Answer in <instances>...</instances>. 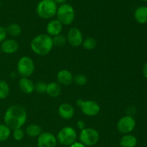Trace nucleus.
<instances>
[{
    "label": "nucleus",
    "mask_w": 147,
    "mask_h": 147,
    "mask_svg": "<svg viewBox=\"0 0 147 147\" xmlns=\"http://www.w3.org/2000/svg\"><path fill=\"white\" fill-rule=\"evenodd\" d=\"M11 135V129L4 123H0V142L7 141Z\"/></svg>",
    "instance_id": "obj_24"
},
{
    "label": "nucleus",
    "mask_w": 147,
    "mask_h": 147,
    "mask_svg": "<svg viewBox=\"0 0 147 147\" xmlns=\"http://www.w3.org/2000/svg\"><path fill=\"white\" fill-rule=\"evenodd\" d=\"M136 120L133 116L126 115L118 121L116 129L122 134H129L134 130L136 127Z\"/></svg>",
    "instance_id": "obj_9"
},
{
    "label": "nucleus",
    "mask_w": 147,
    "mask_h": 147,
    "mask_svg": "<svg viewBox=\"0 0 147 147\" xmlns=\"http://www.w3.org/2000/svg\"><path fill=\"white\" fill-rule=\"evenodd\" d=\"M17 73L22 78H29L35 70V65L32 59L29 56H22L19 59L17 65Z\"/></svg>",
    "instance_id": "obj_5"
},
{
    "label": "nucleus",
    "mask_w": 147,
    "mask_h": 147,
    "mask_svg": "<svg viewBox=\"0 0 147 147\" xmlns=\"http://www.w3.org/2000/svg\"><path fill=\"white\" fill-rule=\"evenodd\" d=\"M100 134L96 129L93 128L86 127L80 131L79 134V140L86 146H93L98 142Z\"/></svg>",
    "instance_id": "obj_8"
},
{
    "label": "nucleus",
    "mask_w": 147,
    "mask_h": 147,
    "mask_svg": "<svg viewBox=\"0 0 147 147\" xmlns=\"http://www.w3.org/2000/svg\"><path fill=\"white\" fill-rule=\"evenodd\" d=\"M134 18L139 24L147 23V7L144 6L138 7L134 11Z\"/></svg>",
    "instance_id": "obj_19"
},
{
    "label": "nucleus",
    "mask_w": 147,
    "mask_h": 147,
    "mask_svg": "<svg viewBox=\"0 0 147 147\" xmlns=\"http://www.w3.org/2000/svg\"><path fill=\"white\" fill-rule=\"evenodd\" d=\"M57 6L53 0H41L36 8L37 15L44 20H50L56 16Z\"/></svg>",
    "instance_id": "obj_3"
},
{
    "label": "nucleus",
    "mask_w": 147,
    "mask_h": 147,
    "mask_svg": "<svg viewBox=\"0 0 147 147\" xmlns=\"http://www.w3.org/2000/svg\"><path fill=\"white\" fill-rule=\"evenodd\" d=\"M56 138L57 142L60 144L70 146L76 142L78 134L74 128L71 126H65L59 131Z\"/></svg>",
    "instance_id": "obj_7"
},
{
    "label": "nucleus",
    "mask_w": 147,
    "mask_h": 147,
    "mask_svg": "<svg viewBox=\"0 0 147 147\" xmlns=\"http://www.w3.org/2000/svg\"><path fill=\"white\" fill-rule=\"evenodd\" d=\"M53 1H54L56 4H63L66 2V1H67V0H53Z\"/></svg>",
    "instance_id": "obj_33"
},
{
    "label": "nucleus",
    "mask_w": 147,
    "mask_h": 147,
    "mask_svg": "<svg viewBox=\"0 0 147 147\" xmlns=\"http://www.w3.org/2000/svg\"><path fill=\"white\" fill-rule=\"evenodd\" d=\"M53 47V37L44 33L35 36L30 42L31 50L39 56L48 55L52 51Z\"/></svg>",
    "instance_id": "obj_2"
},
{
    "label": "nucleus",
    "mask_w": 147,
    "mask_h": 147,
    "mask_svg": "<svg viewBox=\"0 0 147 147\" xmlns=\"http://www.w3.org/2000/svg\"><path fill=\"white\" fill-rule=\"evenodd\" d=\"M47 83L43 81H39L34 84V91L37 92L40 94L46 93V89H47Z\"/></svg>",
    "instance_id": "obj_27"
},
{
    "label": "nucleus",
    "mask_w": 147,
    "mask_h": 147,
    "mask_svg": "<svg viewBox=\"0 0 147 147\" xmlns=\"http://www.w3.org/2000/svg\"><path fill=\"white\" fill-rule=\"evenodd\" d=\"M66 38L67 42L73 47H78L81 46L84 40L83 33L78 27H71L67 32Z\"/></svg>",
    "instance_id": "obj_10"
},
{
    "label": "nucleus",
    "mask_w": 147,
    "mask_h": 147,
    "mask_svg": "<svg viewBox=\"0 0 147 147\" xmlns=\"http://www.w3.org/2000/svg\"><path fill=\"white\" fill-rule=\"evenodd\" d=\"M27 119V111L22 106L18 104L10 106L4 115V124L12 131L21 129L25 124Z\"/></svg>",
    "instance_id": "obj_1"
},
{
    "label": "nucleus",
    "mask_w": 147,
    "mask_h": 147,
    "mask_svg": "<svg viewBox=\"0 0 147 147\" xmlns=\"http://www.w3.org/2000/svg\"><path fill=\"white\" fill-rule=\"evenodd\" d=\"M19 88L24 94H31L34 91V83L29 78H21L19 80Z\"/></svg>",
    "instance_id": "obj_16"
},
{
    "label": "nucleus",
    "mask_w": 147,
    "mask_h": 147,
    "mask_svg": "<svg viewBox=\"0 0 147 147\" xmlns=\"http://www.w3.org/2000/svg\"><path fill=\"white\" fill-rule=\"evenodd\" d=\"M57 144V138L50 132H42L37 137V147H56Z\"/></svg>",
    "instance_id": "obj_11"
},
{
    "label": "nucleus",
    "mask_w": 147,
    "mask_h": 147,
    "mask_svg": "<svg viewBox=\"0 0 147 147\" xmlns=\"http://www.w3.org/2000/svg\"><path fill=\"white\" fill-rule=\"evenodd\" d=\"M12 136L14 140L17 141V142H20V141H22L24 139V131L22 129V128L21 129H14V130H13Z\"/></svg>",
    "instance_id": "obj_28"
},
{
    "label": "nucleus",
    "mask_w": 147,
    "mask_h": 147,
    "mask_svg": "<svg viewBox=\"0 0 147 147\" xmlns=\"http://www.w3.org/2000/svg\"><path fill=\"white\" fill-rule=\"evenodd\" d=\"M25 133L30 137L35 138L38 137L42 133V130L40 125L37 123H30L26 127Z\"/></svg>",
    "instance_id": "obj_20"
},
{
    "label": "nucleus",
    "mask_w": 147,
    "mask_h": 147,
    "mask_svg": "<svg viewBox=\"0 0 147 147\" xmlns=\"http://www.w3.org/2000/svg\"><path fill=\"white\" fill-rule=\"evenodd\" d=\"M53 45L56 47H63L67 43V38L65 36L63 35L62 34H58L55 37H53Z\"/></svg>",
    "instance_id": "obj_25"
},
{
    "label": "nucleus",
    "mask_w": 147,
    "mask_h": 147,
    "mask_svg": "<svg viewBox=\"0 0 147 147\" xmlns=\"http://www.w3.org/2000/svg\"><path fill=\"white\" fill-rule=\"evenodd\" d=\"M142 72H143V75L145 78L147 79V62L145 63V64L144 65L143 69H142Z\"/></svg>",
    "instance_id": "obj_31"
},
{
    "label": "nucleus",
    "mask_w": 147,
    "mask_h": 147,
    "mask_svg": "<svg viewBox=\"0 0 147 147\" xmlns=\"http://www.w3.org/2000/svg\"><path fill=\"white\" fill-rule=\"evenodd\" d=\"M73 83L78 86H84L87 84L88 78L86 76L83 74H78L74 76Z\"/></svg>",
    "instance_id": "obj_26"
},
{
    "label": "nucleus",
    "mask_w": 147,
    "mask_h": 147,
    "mask_svg": "<svg viewBox=\"0 0 147 147\" xmlns=\"http://www.w3.org/2000/svg\"><path fill=\"white\" fill-rule=\"evenodd\" d=\"M56 17L63 25H70L75 20L76 11L71 4L65 3L57 7Z\"/></svg>",
    "instance_id": "obj_4"
},
{
    "label": "nucleus",
    "mask_w": 147,
    "mask_h": 147,
    "mask_svg": "<svg viewBox=\"0 0 147 147\" xmlns=\"http://www.w3.org/2000/svg\"><path fill=\"white\" fill-rule=\"evenodd\" d=\"M77 127L79 130H83L86 128V123L83 120H79L77 122Z\"/></svg>",
    "instance_id": "obj_30"
},
{
    "label": "nucleus",
    "mask_w": 147,
    "mask_h": 147,
    "mask_svg": "<svg viewBox=\"0 0 147 147\" xmlns=\"http://www.w3.org/2000/svg\"><path fill=\"white\" fill-rule=\"evenodd\" d=\"M69 147H86V146H84V145H83V144L80 143V142H76L74 144H73L72 145H70Z\"/></svg>",
    "instance_id": "obj_32"
},
{
    "label": "nucleus",
    "mask_w": 147,
    "mask_h": 147,
    "mask_svg": "<svg viewBox=\"0 0 147 147\" xmlns=\"http://www.w3.org/2000/svg\"><path fill=\"white\" fill-rule=\"evenodd\" d=\"M7 33L6 31V28L3 26L0 25V43H1L7 39Z\"/></svg>",
    "instance_id": "obj_29"
},
{
    "label": "nucleus",
    "mask_w": 147,
    "mask_h": 147,
    "mask_svg": "<svg viewBox=\"0 0 147 147\" xmlns=\"http://www.w3.org/2000/svg\"><path fill=\"white\" fill-rule=\"evenodd\" d=\"M86 50H93L97 46V41L94 37H88L84 39L82 43V45Z\"/></svg>",
    "instance_id": "obj_23"
},
{
    "label": "nucleus",
    "mask_w": 147,
    "mask_h": 147,
    "mask_svg": "<svg viewBox=\"0 0 147 147\" xmlns=\"http://www.w3.org/2000/svg\"><path fill=\"white\" fill-rule=\"evenodd\" d=\"M1 1H0V7H1Z\"/></svg>",
    "instance_id": "obj_35"
},
{
    "label": "nucleus",
    "mask_w": 147,
    "mask_h": 147,
    "mask_svg": "<svg viewBox=\"0 0 147 147\" xmlns=\"http://www.w3.org/2000/svg\"><path fill=\"white\" fill-rule=\"evenodd\" d=\"M6 31H7V34L11 37H17L21 34L22 27L20 24L17 23H11L9 25H8V27H6Z\"/></svg>",
    "instance_id": "obj_21"
},
{
    "label": "nucleus",
    "mask_w": 147,
    "mask_h": 147,
    "mask_svg": "<svg viewBox=\"0 0 147 147\" xmlns=\"http://www.w3.org/2000/svg\"><path fill=\"white\" fill-rule=\"evenodd\" d=\"M20 47L18 42L14 39H6L1 43L0 50L4 54L11 55L17 53Z\"/></svg>",
    "instance_id": "obj_12"
},
{
    "label": "nucleus",
    "mask_w": 147,
    "mask_h": 147,
    "mask_svg": "<svg viewBox=\"0 0 147 147\" xmlns=\"http://www.w3.org/2000/svg\"><path fill=\"white\" fill-rule=\"evenodd\" d=\"M137 144V139L134 135L124 134L120 139L119 145L121 147H136Z\"/></svg>",
    "instance_id": "obj_18"
},
{
    "label": "nucleus",
    "mask_w": 147,
    "mask_h": 147,
    "mask_svg": "<svg viewBox=\"0 0 147 147\" xmlns=\"http://www.w3.org/2000/svg\"><path fill=\"white\" fill-rule=\"evenodd\" d=\"M57 113L64 120H70L74 117L75 109L70 103H63L57 108Z\"/></svg>",
    "instance_id": "obj_13"
},
{
    "label": "nucleus",
    "mask_w": 147,
    "mask_h": 147,
    "mask_svg": "<svg viewBox=\"0 0 147 147\" xmlns=\"http://www.w3.org/2000/svg\"><path fill=\"white\" fill-rule=\"evenodd\" d=\"M62 87L57 82L47 83L46 93L51 98H57L61 94Z\"/></svg>",
    "instance_id": "obj_17"
},
{
    "label": "nucleus",
    "mask_w": 147,
    "mask_h": 147,
    "mask_svg": "<svg viewBox=\"0 0 147 147\" xmlns=\"http://www.w3.org/2000/svg\"><path fill=\"white\" fill-rule=\"evenodd\" d=\"M56 78H57V83L60 86H70L73 83V80H74V76L73 73L66 69L60 70L57 73Z\"/></svg>",
    "instance_id": "obj_14"
},
{
    "label": "nucleus",
    "mask_w": 147,
    "mask_h": 147,
    "mask_svg": "<svg viewBox=\"0 0 147 147\" xmlns=\"http://www.w3.org/2000/svg\"><path fill=\"white\" fill-rule=\"evenodd\" d=\"M76 105L80 108L83 114L88 117L96 116L100 111V105L96 100L78 99L76 101Z\"/></svg>",
    "instance_id": "obj_6"
},
{
    "label": "nucleus",
    "mask_w": 147,
    "mask_h": 147,
    "mask_svg": "<svg viewBox=\"0 0 147 147\" xmlns=\"http://www.w3.org/2000/svg\"><path fill=\"white\" fill-rule=\"evenodd\" d=\"M63 25L56 19V20H50L46 26V34L53 37L58 34H61L63 31Z\"/></svg>",
    "instance_id": "obj_15"
},
{
    "label": "nucleus",
    "mask_w": 147,
    "mask_h": 147,
    "mask_svg": "<svg viewBox=\"0 0 147 147\" xmlns=\"http://www.w3.org/2000/svg\"><path fill=\"white\" fill-rule=\"evenodd\" d=\"M10 93V88L8 83L4 80H0V100L6 99Z\"/></svg>",
    "instance_id": "obj_22"
},
{
    "label": "nucleus",
    "mask_w": 147,
    "mask_h": 147,
    "mask_svg": "<svg viewBox=\"0 0 147 147\" xmlns=\"http://www.w3.org/2000/svg\"><path fill=\"white\" fill-rule=\"evenodd\" d=\"M142 1H147V0H142Z\"/></svg>",
    "instance_id": "obj_34"
}]
</instances>
